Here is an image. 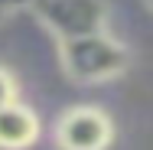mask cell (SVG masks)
<instances>
[{
	"label": "cell",
	"mask_w": 153,
	"mask_h": 150,
	"mask_svg": "<svg viewBox=\"0 0 153 150\" xmlns=\"http://www.w3.org/2000/svg\"><path fill=\"white\" fill-rule=\"evenodd\" d=\"M59 59L72 82L101 85V82H111L127 72L130 52L108 30H101L88 33V36H75V39H59Z\"/></svg>",
	"instance_id": "cell-1"
},
{
	"label": "cell",
	"mask_w": 153,
	"mask_h": 150,
	"mask_svg": "<svg viewBox=\"0 0 153 150\" xmlns=\"http://www.w3.org/2000/svg\"><path fill=\"white\" fill-rule=\"evenodd\" d=\"M30 10L56 33V39L101 33L108 23V0H33Z\"/></svg>",
	"instance_id": "cell-2"
},
{
	"label": "cell",
	"mask_w": 153,
	"mask_h": 150,
	"mask_svg": "<svg viewBox=\"0 0 153 150\" xmlns=\"http://www.w3.org/2000/svg\"><path fill=\"white\" fill-rule=\"evenodd\" d=\"M111 140L114 124L94 104H75L56 124V144L62 150H108Z\"/></svg>",
	"instance_id": "cell-3"
},
{
	"label": "cell",
	"mask_w": 153,
	"mask_h": 150,
	"mask_svg": "<svg viewBox=\"0 0 153 150\" xmlns=\"http://www.w3.org/2000/svg\"><path fill=\"white\" fill-rule=\"evenodd\" d=\"M39 137V118L20 98L0 108V150H26Z\"/></svg>",
	"instance_id": "cell-4"
},
{
	"label": "cell",
	"mask_w": 153,
	"mask_h": 150,
	"mask_svg": "<svg viewBox=\"0 0 153 150\" xmlns=\"http://www.w3.org/2000/svg\"><path fill=\"white\" fill-rule=\"evenodd\" d=\"M10 101H16V78L7 69H0V108H7Z\"/></svg>",
	"instance_id": "cell-5"
},
{
	"label": "cell",
	"mask_w": 153,
	"mask_h": 150,
	"mask_svg": "<svg viewBox=\"0 0 153 150\" xmlns=\"http://www.w3.org/2000/svg\"><path fill=\"white\" fill-rule=\"evenodd\" d=\"M33 0H0V20H7L10 13H16L20 7H30Z\"/></svg>",
	"instance_id": "cell-6"
}]
</instances>
